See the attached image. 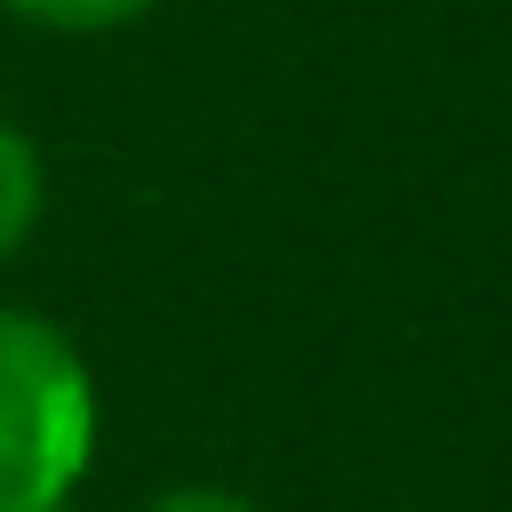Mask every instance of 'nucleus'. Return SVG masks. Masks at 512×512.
Listing matches in <instances>:
<instances>
[{"label": "nucleus", "instance_id": "f257e3e1", "mask_svg": "<svg viewBox=\"0 0 512 512\" xmlns=\"http://www.w3.org/2000/svg\"><path fill=\"white\" fill-rule=\"evenodd\" d=\"M104 384L64 320L0 304V512H72L96 472Z\"/></svg>", "mask_w": 512, "mask_h": 512}, {"label": "nucleus", "instance_id": "f03ea898", "mask_svg": "<svg viewBox=\"0 0 512 512\" xmlns=\"http://www.w3.org/2000/svg\"><path fill=\"white\" fill-rule=\"evenodd\" d=\"M40 224H48V152L32 128L0 112V272L40 240Z\"/></svg>", "mask_w": 512, "mask_h": 512}, {"label": "nucleus", "instance_id": "7ed1b4c3", "mask_svg": "<svg viewBox=\"0 0 512 512\" xmlns=\"http://www.w3.org/2000/svg\"><path fill=\"white\" fill-rule=\"evenodd\" d=\"M0 8L32 32H56V40H104V32L144 24L160 0H0Z\"/></svg>", "mask_w": 512, "mask_h": 512}, {"label": "nucleus", "instance_id": "20e7f679", "mask_svg": "<svg viewBox=\"0 0 512 512\" xmlns=\"http://www.w3.org/2000/svg\"><path fill=\"white\" fill-rule=\"evenodd\" d=\"M136 512H272V504L248 496V488H232V480H168V488H152Z\"/></svg>", "mask_w": 512, "mask_h": 512}]
</instances>
